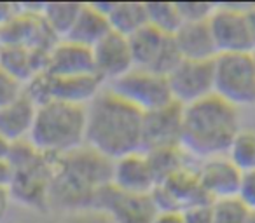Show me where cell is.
<instances>
[{
    "instance_id": "1",
    "label": "cell",
    "mask_w": 255,
    "mask_h": 223,
    "mask_svg": "<svg viewBox=\"0 0 255 223\" xmlns=\"http://www.w3.org/2000/svg\"><path fill=\"white\" fill-rule=\"evenodd\" d=\"M143 114L109 89L86 106V147L109 160L142 152Z\"/></svg>"
},
{
    "instance_id": "2",
    "label": "cell",
    "mask_w": 255,
    "mask_h": 223,
    "mask_svg": "<svg viewBox=\"0 0 255 223\" xmlns=\"http://www.w3.org/2000/svg\"><path fill=\"white\" fill-rule=\"evenodd\" d=\"M112 160L89 147L54 159L49 192V209L82 213L95 208L96 197L110 185Z\"/></svg>"
},
{
    "instance_id": "3",
    "label": "cell",
    "mask_w": 255,
    "mask_h": 223,
    "mask_svg": "<svg viewBox=\"0 0 255 223\" xmlns=\"http://www.w3.org/2000/svg\"><path fill=\"white\" fill-rule=\"evenodd\" d=\"M240 129L238 108L212 94L184 106L180 149L203 160L226 155Z\"/></svg>"
},
{
    "instance_id": "4",
    "label": "cell",
    "mask_w": 255,
    "mask_h": 223,
    "mask_svg": "<svg viewBox=\"0 0 255 223\" xmlns=\"http://www.w3.org/2000/svg\"><path fill=\"white\" fill-rule=\"evenodd\" d=\"M28 143L58 159L86 145V106L51 101L39 106Z\"/></svg>"
},
{
    "instance_id": "5",
    "label": "cell",
    "mask_w": 255,
    "mask_h": 223,
    "mask_svg": "<svg viewBox=\"0 0 255 223\" xmlns=\"http://www.w3.org/2000/svg\"><path fill=\"white\" fill-rule=\"evenodd\" d=\"M7 162L12 176L9 183L11 199L35 211L49 209V192L54 159L40 153L28 142L14 143Z\"/></svg>"
},
{
    "instance_id": "6",
    "label": "cell",
    "mask_w": 255,
    "mask_h": 223,
    "mask_svg": "<svg viewBox=\"0 0 255 223\" xmlns=\"http://www.w3.org/2000/svg\"><path fill=\"white\" fill-rule=\"evenodd\" d=\"M213 94L234 108L255 105L254 53L217 54L213 60Z\"/></svg>"
},
{
    "instance_id": "7",
    "label": "cell",
    "mask_w": 255,
    "mask_h": 223,
    "mask_svg": "<svg viewBox=\"0 0 255 223\" xmlns=\"http://www.w3.org/2000/svg\"><path fill=\"white\" fill-rule=\"evenodd\" d=\"M102 85L103 80L95 74L53 77L47 72H40L23 85V92L35 103L37 108L51 101L88 106L103 91Z\"/></svg>"
},
{
    "instance_id": "8",
    "label": "cell",
    "mask_w": 255,
    "mask_h": 223,
    "mask_svg": "<svg viewBox=\"0 0 255 223\" xmlns=\"http://www.w3.org/2000/svg\"><path fill=\"white\" fill-rule=\"evenodd\" d=\"M109 91L142 114L152 112L173 101L166 77L140 68H133L117 80L110 82Z\"/></svg>"
},
{
    "instance_id": "9",
    "label": "cell",
    "mask_w": 255,
    "mask_h": 223,
    "mask_svg": "<svg viewBox=\"0 0 255 223\" xmlns=\"http://www.w3.org/2000/svg\"><path fill=\"white\" fill-rule=\"evenodd\" d=\"M129 46L135 68L152 72L161 77H168L182 61L173 37L164 35L149 25L129 37Z\"/></svg>"
},
{
    "instance_id": "10",
    "label": "cell",
    "mask_w": 255,
    "mask_h": 223,
    "mask_svg": "<svg viewBox=\"0 0 255 223\" xmlns=\"http://www.w3.org/2000/svg\"><path fill=\"white\" fill-rule=\"evenodd\" d=\"M245 7L240 4L215 5L208 18V28L212 32L217 54L227 53H254L255 47L248 32Z\"/></svg>"
},
{
    "instance_id": "11",
    "label": "cell",
    "mask_w": 255,
    "mask_h": 223,
    "mask_svg": "<svg viewBox=\"0 0 255 223\" xmlns=\"http://www.w3.org/2000/svg\"><path fill=\"white\" fill-rule=\"evenodd\" d=\"M93 209L103 213L110 223H152L157 215L150 194H129L112 185L100 192Z\"/></svg>"
},
{
    "instance_id": "12",
    "label": "cell",
    "mask_w": 255,
    "mask_h": 223,
    "mask_svg": "<svg viewBox=\"0 0 255 223\" xmlns=\"http://www.w3.org/2000/svg\"><path fill=\"white\" fill-rule=\"evenodd\" d=\"M171 99L182 106L213 94V60L189 61L182 60L175 70L166 77Z\"/></svg>"
},
{
    "instance_id": "13",
    "label": "cell",
    "mask_w": 255,
    "mask_h": 223,
    "mask_svg": "<svg viewBox=\"0 0 255 223\" xmlns=\"http://www.w3.org/2000/svg\"><path fill=\"white\" fill-rule=\"evenodd\" d=\"M182 119H184V106L175 101L143 114L142 152L180 147Z\"/></svg>"
},
{
    "instance_id": "14",
    "label": "cell",
    "mask_w": 255,
    "mask_h": 223,
    "mask_svg": "<svg viewBox=\"0 0 255 223\" xmlns=\"http://www.w3.org/2000/svg\"><path fill=\"white\" fill-rule=\"evenodd\" d=\"M150 195L157 213H180L189 206L208 201L201 190L196 171H191L189 167L178 171L163 183L156 185Z\"/></svg>"
},
{
    "instance_id": "15",
    "label": "cell",
    "mask_w": 255,
    "mask_h": 223,
    "mask_svg": "<svg viewBox=\"0 0 255 223\" xmlns=\"http://www.w3.org/2000/svg\"><path fill=\"white\" fill-rule=\"evenodd\" d=\"M91 53L95 74L103 82L109 80V84L135 68L129 39L119 33L110 32L93 47Z\"/></svg>"
},
{
    "instance_id": "16",
    "label": "cell",
    "mask_w": 255,
    "mask_h": 223,
    "mask_svg": "<svg viewBox=\"0 0 255 223\" xmlns=\"http://www.w3.org/2000/svg\"><path fill=\"white\" fill-rule=\"evenodd\" d=\"M196 174L203 194L212 202L236 197L243 176V173L226 155L206 159Z\"/></svg>"
},
{
    "instance_id": "17",
    "label": "cell",
    "mask_w": 255,
    "mask_h": 223,
    "mask_svg": "<svg viewBox=\"0 0 255 223\" xmlns=\"http://www.w3.org/2000/svg\"><path fill=\"white\" fill-rule=\"evenodd\" d=\"M110 185L129 194H152L156 188V178L145 152H135L112 160Z\"/></svg>"
},
{
    "instance_id": "18",
    "label": "cell",
    "mask_w": 255,
    "mask_h": 223,
    "mask_svg": "<svg viewBox=\"0 0 255 223\" xmlns=\"http://www.w3.org/2000/svg\"><path fill=\"white\" fill-rule=\"evenodd\" d=\"M44 72L53 77H79L95 74L91 49L77 46L70 40H58L47 54Z\"/></svg>"
},
{
    "instance_id": "19",
    "label": "cell",
    "mask_w": 255,
    "mask_h": 223,
    "mask_svg": "<svg viewBox=\"0 0 255 223\" xmlns=\"http://www.w3.org/2000/svg\"><path fill=\"white\" fill-rule=\"evenodd\" d=\"M35 114V103L23 92L14 101L0 108V136L7 140L11 145L28 142Z\"/></svg>"
},
{
    "instance_id": "20",
    "label": "cell",
    "mask_w": 255,
    "mask_h": 223,
    "mask_svg": "<svg viewBox=\"0 0 255 223\" xmlns=\"http://www.w3.org/2000/svg\"><path fill=\"white\" fill-rule=\"evenodd\" d=\"M173 40L182 60L212 61L217 56V47L208 28V21L184 23L173 35Z\"/></svg>"
},
{
    "instance_id": "21",
    "label": "cell",
    "mask_w": 255,
    "mask_h": 223,
    "mask_svg": "<svg viewBox=\"0 0 255 223\" xmlns=\"http://www.w3.org/2000/svg\"><path fill=\"white\" fill-rule=\"evenodd\" d=\"M109 33L110 25L107 16L95 4H82L77 19H75L70 32L63 40H70L77 46L93 49Z\"/></svg>"
},
{
    "instance_id": "22",
    "label": "cell",
    "mask_w": 255,
    "mask_h": 223,
    "mask_svg": "<svg viewBox=\"0 0 255 223\" xmlns=\"http://www.w3.org/2000/svg\"><path fill=\"white\" fill-rule=\"evenodd\" d=\"M47 54L30 47H2L0 49V68L21 82L23 85L46 68Z\"/></svg>"
},
{
    "instance_id": "23",
    "label": "cell",
    "mask_w": 255,
    "mask_h": 223,
    "mask_svg": "<svg viewBox=\"0 0 255 223\" xmlns=\"http://www.w3.org/2000/svg\"><path fill=\"white\" fill-rule=\"evenodd\" d=\"M110 32L119 33V35L133 37L136 32L147 26V9L145 4L140 2H121V4L110 5L107 12Z\"/></svg>"
},
{
    "instance_id": "24",
    "label": "cell",
    "mask_w": 255,
    "mask_h": 223,
    "mask_svg": "<svg viewBox=\"0 0 255 223\" xmlns=\"http://www.w3.org/2000/svg\"><path fill=\"white\" fill-rule=\"evenodd\" d=\"M82 4H44L40 18L58 40H63L77 19Z\"/></svg>"
},
{
    "instance_id": "25",
    "label": "cell",
    "mask_w": 255,
    "mask_h": 223,
    "mask_svg": "<svg viewBox=\"0 0 255 223\" xmlns=\"http://www.w3.org/2000/svg\"><path fill=\"white\" fill-rule=\"evenodd\" d=\"M145 155H147V159H149L154 178H156V185L163 183V181H166L168 178L177 174L178 171L187 167L185 159H184L185 153L182 152L180 147L152 150V152H145Z\"/></svg>"
},
{
    "instance_id": "26",
    "label": "cell",
    "mask_w": 255,
    "mask_h": 223,
    "mask_svg": "<svg viewBox=\"0 0 255 223\" xmlns=\"http://www.w3.org/2000/svg\"><path fill=\"white\" fill-rule=\"evenodd\" d=\"M226 157L241 171H255V131L254 129H240L231 142Z\"/></svg>"
},
{
    "instance_id": "27",
    "label": "cell",
    "mask_w": 255,
    "mask_h": 223,
    "mask_svg": "<svg viewBox=\"0 0 255 223\" xmlns=\"http://www.w3.org/2000/svg\"><path fill=\"white\" fill-rule=\"evenodd\" d=\"M147 9V25L154 30L173 37L182 26V18L178 14L177 4L168 2H150L145 4Z\"/></svg>"
},
{
    "instance_id": "28",
    "label": "cell",
    "mask_w": 255,
    "mask_h": 223,
    "mask_svg": "<svg viewBox=\"0 0 255 223\" xmlns=\"http://www.w3.org/2000/svg\"><path fill=\"white\" fill-rule=\"evenodd\" d=\"M248 208L238 197L213 202V223H247Z\"/></svg>"
},
{
    "instance_id": "29",
    "label": "cell",
    "mask_w": 255,
    "mask_h": 223,
    "mask_svg": "<svg viewBox=\"0 0 255 223\" xmlns=\"http://www.w3.org/2000/svg\"><path fill=\"white\" fill-rule=\"evenodd\" d=\"M178 14L184 23H205L212 16L215 5L206 2H178L177 4Z\"/></svg>"
},
{
    "instance_id": "30",
    "label": "cell",
    "mask_w": 255,
    "mask_h": 223,
    "mask_svg": "<svg viewBox=\"0 0 255 223\" xmlns=\"http://www.w3.org/2000/svg\"><path fill=\"white\" fill-rule=\"evenodd\" d=\"M23 94V84L9 75L4 68H0V108L14 101Z\"/></svg>"
},
{
    "instance_id": "31",
    "label": "cell",
    "mask_w": 255,
    "mask_h": 223,
    "mask_svg": "<svg viewBox=\"0 0 255 223\" xmlns=\"http://www.w3.org/2000/svg\"><path fill=\"white\" fill-rule=\"evenodd\" d=\"M184 223H213V202H199L180 211Z\"/></svg>"
},
{
    "instance_id": "32",
    "label": "cell",
    "mask_w": 255,
    "mask_h": 223,
    "mask_svg": "<svg viewBox=\"0 0 255 223\" xmlns=\"http://www.w3.org/2000/svg\"><path fill=\"white\" fill-rule=\"evenodd\" d=\"M236 197L247 206L248 211H254L255 209V171L243 173Z\"/></svg>"
},
{
    "instance_id": "33",
    "label": "cell",
    "mask_w": 255,
    "mask_h": 223,
    "mask_svg": "<svg viewBox=\"0 0 255 223\" xmlns=\"http://www.w3.org/2000/svg\"><path fill=\"white\" fill-rule=\"evenodd\" d=\"M11 202H12V199H11V194H9V188H0V223L4 222V218L7 216Z\"/></svg>"
},
{
    "instance_id": "34",
    "label": "cell",
    "mask_w": 255,
    "mask_h": 223,
    "mask_svg": "<svg viewBox=\"0 0 255 223\" xmlns=\"http://www.w3.org/2000/svg\"><path fill=\"white\" fill-rule=\"evenodd\" d=\"M245 18H247V25H248V32H250L252 42L255 47V4H248L245 7Z\"/></svg>"
},
{
    "instance_id": "35",
    "label": "cell",
    "mask_w": 255,
    "mask_h": 223,
    "mask_svg": "<svg viewBox=\"0 0 255 223\" xmlns=\"http://www.w3.org/2000/svg\"><path fill=\"white\" fill-rule=\"evenodd\" d=\"M11 176H12V171H11V166H9L7 159L0 160V188H9Z\"/></svg>"
},
{
    "instance_id": "36",
    "label": "cell",
    "mask_w": 255,
    "mask_h": 223,
    "mask_svg": "<svg viewBox=\"0 0 255 223\" xmlns=\"http://www.w3.org/2000/svg\"><path fill=\"white\" fill-rule=\"evenodd\" d=\"M152 223H184L180 213H157Z\"/></svg>"
},
{
    "instance_id": "37",
    "label": "cell",
    "mask_w": 255,
    "mask_h": 223,
    "mask_svg": "<svg viewBox=\"0 0 255 223\" xmlns=\"http://www.w3.org/2000/svg\"><path fill=\"white\" fill-rule=\"evenodd\" d=\"M18 11H19V7H16V5L0 4V25H4L5 21H9Z\"/></svg>"
},
{
    "instance_id": "38",
    "label": "cell",
    "mask_w": 255,
    "mask_h": 223,
    "mask_svg": "<svg viewBox=\"0 0 255 223\" xmlns=\"http://www.w3.org/2000/svg\"><path fill=\"white\" fill-rule=\"evenodd\" d=\"M11 143L7 142V140H4L2 136H0V160H4L9 157V152H11Z\"/></svg>"
},
{
    "instance_id": "39",
    "label": "cell",
    "mask_w": 255,
    "mask_h": 223,
    "mask_svg": "<svg viewBox=\"0 0 255 223\" xmlns=\"http://www.w3.org/2000/svg\"><path fill=\"white\" fill-rule=\"evenodd\" d=\"M247 223H255V209H254V211L248 213V220H247Z\"/></svg>"
},
{
    "instance_id": "40",
    "label": "cell",
    "mask_w": 255,
    "mask_h": 223,
    "mask_svg": "<svg viewBox=\"0 0 255 223\" xmlns=\"http://www.w3.org/2000/svg\"><path fill=\"white\" fill-rule=\"evenodd\" d=\"M254 60H255V51H254Z\"/></svg>"
}]
</instances>
